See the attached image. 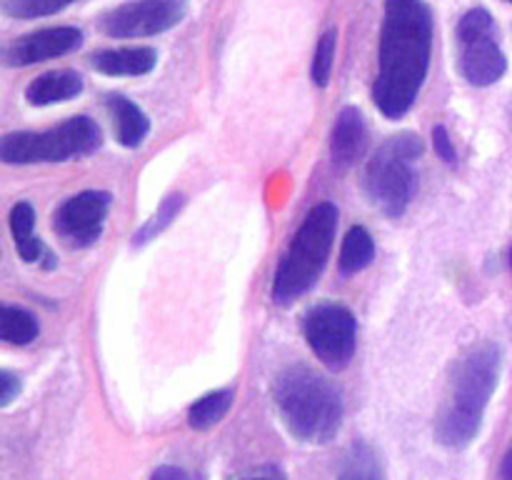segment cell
<instances>
[{
    "label": "cell",
    "mask_w": 512,
    "mask_h": 480,
    "mask_svg": "<svg viewBox=\"0 0 512 480\" xmlns=\"http://www.w3.org/2000/svg\"><path fill=\"white\" fill-rule=\"evenodd\" d=\"M20 388H23V383H20V378L15 373H10V370H0V405H10L15 400V395L20 393Z\"/></svg>",
    "instance_id": "obj_26"
},
{
    "label": "cell",
    "mask_w": 512,
    "mask_h": 480,
    "mask_svg": "<svg viewBox=\"0 0 512 480\" xmlns=\"http://www.w3.org/2000/svg\"><path fill=\"white\" fill-rule=\"evenodd\" d=\"M273 400L290 435L310 445H325L343 425V395L333 380L308 365H290L275 378Z\"/></svg>",
    "instance_id": "obj_3"
},
{
    "label": "cell",
    "mask_w": 512,
    "mask_h": 480,
    "mask_svg": "<svg viewBox=\"0 0 512 480\" xmlns=\"http://www.w3.org/2000/svg\"><path fill=\"white\" fill-rule=\"evenodd\" d=\"M375 258V240L363 225H353L343 238V250H340L338 268L340 275L350 278V275L360 273L368 268Z\"/></svg>",
    "instance_id": "obj_17"
},
{
    "label": "cell",
    "mask_w": 512,
    "mask_h": 480,
    "mask_svg": "<svg viewBox=\"0 0 512 480\" xmlns=\"http://www.w3.org/2000/svg\"><path fill=\"white\" fill-rule=\"evenodd\" d=\"M503 350L495 343L470 348L450 370L448 393L435 420V438L445 448H465L483 425L485 408L498 388Z\"/></svg>",
    "instance_id": "obj_2"
},
{
    "label": "cell",
    "mask_w": 512,
    "mask_h": 480,
    "mask_svg": "<svg viewBox=\"0 0 512 480\" xmlns=\"http://www.w3.org/2000/svg\"><path fill=\"white\" fill-rule=\"evenodd\" d=\"M433 145H435V153L440 155V160L453 165L458 160V153H455V145L450 140V133L445 125H435L433 128Z\"/></svg>",
    "instance_id": "obj_25"
},
{
    "label": "cell",
    "mask_w": 512,
    "mask_h": 480,
    "mask_svg": "<svg viewBox=\"0 0 512 480\" xmlns=\"http://www.w3.org/2000/svg\"><path fill=\"white\" fill-rule=\"evenodd\" d=\"M338 480H385L383 465H380V458L373 450V445L355 440L353 448L345 455Z\"/></svg>",
    "instance_id": "obj_19"
},
{
    "label": "cell",
    "mask_w": 512,
    "mask_h": 480,
    "mask_svg": "<svg viewBox=\"0 0 512 480\" xmlns=\"http://www.w3.org/2000/svg\"><path fill=\"white\" fill-rule=\"evenodd\" d=\"M463 43V55H460V73L470 85H485L498 83L508 70V58H505L503 48L493 35H480V38L460 40Z\"/></svg>",
    "instance_id": "obj_11"
},
{
    "label": "cell",
    "mask_w": 512,
    "mask_h": 480,
    "mask_svg": "<svg viewBox=\"0 0 512 480\" xmlns=\"http://www.w3.org/2000/svg\"><path fill=\"white\" fill-rule=\"evenodd\" d=\"M335 48H338V33H335V28H330L320 35L318 45H315V55H313V83L320 85V88H325V85L330 83Z\"/></svg>",
    "instance_id": "obj_22"
},
{
    "label": "cell",
    "mask_w": 512,
    "mask_h": 480,
    "mask_svg": "<svg viewBox=\"0 0 512 480\" xmlns=\"http://www.w3.org/2000/svg\"><path fill=\"white\" fill-rule=\"evenodd\" d=\"M508 3H512V0H508Z\"/></svg>",
    "instance_id": "obj_31"
},
{
    "label": "cell",
    "mask_w": 512,
    "mask_h": 480,
    "mask_svg": "<svg viewBox=\"0 0 512 480\" xmlns=\"http://www.w3.org/2000/svg\"><path fill=\"white\" fill-rule=\"evenodd\" d=\"M250 480H280V478H250Z\"/></svg>",
    "instance_id": "obj_29"
},
{
    "label": "cell",
    "mask_w": 512,
    "mask_h": 480,
    "mask_svg": "<svg viewBox=\"0 0 512 480\" xmlns=\"http://www.w3.org/2000/svg\"><path fill=\"white\" fill-rule=\"evenodd\" d=\"M158 65V50L148 45L100 50L90 55V68L103 75H148Z\"/></svg>",
    "instance_id": "obj_13"
},
{
    "label": "cell",
    "mask_w": 512,
    "mask_h": 480,
    "mask_svg": "<svg viewBox=\"0 0 512 480\" xmlns=\"http://www.w3.org/2000/svg\"><path fill=\"white\" fill-rule=\"evenodd\" d=\"M368 148V125L363 113L355 105H345L338 113L330 135V158L335 168H350L360 160V155Z\"/></svg>",
    "instance_id": "obj_12"
},
{
    "label": "cell",
    "mask_w": 512,
    "mask_h": 480,
    "mask_svg": "<svg viewBox=\"0 0 512 480\" xmlns=\"http://www.w3.org/2000/svg\"><path fill=\"white\" fill-rule=\"evenodd\" d=\"M188 0H130L100 18V30L110 38H148L175 28L183 20Z\"/></svg>",
    "instance_id": "obj_8"
},
{
    "label": "cell",
    "mask_w": 512,
    "mask_h": 480,
    "mask_svg": "<svg viewBox=\"0 0 512 480\" xmlns=\"http://www.w3.org/2000/svg\"><path fill=\"white\" fill-rule=\"evenodd\" d=\"M103 145L98 123L88 115H75L48 130L8 133L0 140V160L8 165L63 163V160L90 155Z\"/></svg>",
    "instance_id": "obj_6"
},
{
    "label": "cell",
    "mask_w": 512,
    "mask_h": 480,
    "mask_svg": "<svg viewBox=\"0 0 512 480\" xmlns=\"http://www.w3.org/2000/svg\"><path fill=\"white\" fill-rule=\"evenodd\" d=\"M510 265H512V248H510Z\"/></svg>",
    "instance_id": "obj_30"
},
{
    "label": "cell",
    "mask_w": 512,
    "mask_h": 480,
    "mask_svg": "<svg viewBox=\"0 0 512 480\" xmlns=\"http://www.w3.org/2000/svg\"><path fill=\"white\" fill-rule=\"evenodd\" d=\"M110 193L105 190H83L65 200L55 213V233L70 248H88L100 238L110 210Z\"/></svg>",
    "instance_id": "obj_9"
},
{
    "label": "cell",
    "mask_w": 512,
    "mask_h": 480,
    "mask_svg": "<svg viewBox=\"0 0 512 480\" xmlns=\"http://www.w3.org/2000/svg\"><path fill=\"white\" fill-rule=\"evenodd\" d=\"M108 113L113 120L115 138L125 148H140L150 130V120L138 105L125 95H110L108 98Z\"/></svg>",
    "instance_id": "obj_15"
},
{
    "label": "cell",
    "mask_w": 512,
    "mask_h": 480,
    "mask_svg": "<svg viewBox=\"0 0 512 480\" xmlns=\"http://www.w3.org/2000/svg\"><path fill=\"white\" fill-rule=\"evenodd\" d=\"M495 20L485 8H470L458 23V40L480 38V35H493Z\"/></svg>",
    "instance_id": "obj_24"
},
{
    "label": "cell",
    "mask_w": 512,
    "mask_h": 480,
    "mask_svg": "<svg viewBox=\"0 0 512 480\" xmlns=\"http://www.w3.org/2000/svg\"><path fill=\"white\" fill-rule=\"evenodd\" d=\"M35 210L33 205L20 200L10 210V233H13L15 253L20 255L23 263H35V260L43 258L45 245L40 243V238H35Z\"/></svg>",
    "instance_id": "obj_16"
},
{
    "label": "cell",
    "mask_w": 512,
    "mask_h": 480,
    "mask_svg": "<svg viewBox=\"0 0 512 480\" xmlns=\"http://www.w3.org/2000/svg\"><path fill=\"white\" fill-rule=\"evenodd\" d=\"M150 480H190V475L185 470L175 468V465H160Z\"/></svg>",
    "instance_id": "obj_27"
},
{
    "label": "cell",
    "mask_w": 512,
    "mask_h": 480,
    "mask_svg": "<svg viewBox=\"0 0 512 480\" xmlns=\"http://www.w3.org/2000/svg\"><path fill=\"white\" fill-rule=\"evenodd\" d=\"M335 230H338V208L333 203H318L305 215L275 268V303L293 305L318 283L333 250Z\"/></svg>",
    "instance_id": "obj_4"
},
{
    "label": "cell",
    "mask_w": 512,
    "mask_h": 480,
    "mask_svg": "<svg viewBox=\"0 0 512 480\" xmlns=\"http://www.w3.org/2000/svg\"><path fill=\"white\" fill-rule=\"evenodd\" d=\"M423 155L420 135L405 133L390 135L373 153L365 165L363 188L375 208L388 218H400L413 200L418 180H415V160Z\"/></svg>",
    "instance_id": "obj_5"
},
{
    "label": "cell",
    "mask_w": 512,
    "mask_h": 480,
    "mask_svg": "<svg viewBox=\"0 0 512 480\" xmlns=\"http://www.w3.org/2000/svg\"><path fill=\"white\" fill-rule=\"evenodd\" d=\"M235 393L233 390H213V393L203 395V398L195 400L188 410V423L193 430H208L213 425H218L220 420L228 415L230 405H233Z\"/></svg>",
    "instance_id": "obj_18"
},
{
    "label": "cell",
    "mask_w": 512,
    "mask_h": 480,
    "mask_svg": "<svg viewBox=\"0 0 512 480\" xmlns=\"http://www.w3.org/2000/svg\"><path fill=\"white\" fill-rule=\"evenodd\" d=\"M73 3L75 0H5L3 10L10 18H45Z\"/></svg>",
    "instance_id": "obj_23"
},
{
    "label": "cell",
    "mask_w": 512,
    "mask_h": 480,
    "mask_svg": "<svg viewBox=\"0 0 512 480\" xmlns=\"http://www.w3.org/2000/svg\"><path fill=\"white\" fill-rule=\"evenodd\" d=\"M183 203H185V198H183V195H180V193L168 195V198H165L163 203H160V208L155 210L153 218L145 220L143 228H140L138 233L133 235V243H135V245L150 243V240H153L155 235L160 233V230H165L170 223H173L175 215H178L180 210H183Z\"/></svg>",
    "instance_id": "obj_21"
},
{
    "label": "cell",
    "mask_w": 512,
    "mask_h": 480,
    "mask_svg": "<svg viewBox=\"0 0 512 480\" xmlns=\"http://www.w3.org/2000/svg\"><path fill=\"white\" fill-rule=\"evenodd\" d=\"M500 475H503V480H512V445L508 448V453H505L503 465H500Z\"/></svg>",
    "instance_id": "obj_28"
},
{
    "label": "cell",
    "mask_w": 512,
    "mask_h": 480,
    "mask_svg": "<svg viewBox=\"0 0 512 480\" xmlns=\"http://www.w3.org/2000/svg\"><path fill=\"white\" fill-rule=\"evenodd\" d=\"M83 85V78L75 70H50V73L38 75L25 88V100L30 105L63 103V100H70L83 93Z\"/></svg>",
    "instance_id": "obj_14"
},
{
    "label": "cell",
    "mask_w": 512,
    "mask_h": 480,
    "mask_svg": "<svg viewBox=\"0 0 512 480\" xmlns=\"http://www.w3.org/2000/svg\"><path fill=\"white\" fill-rule=\"evenodd\" d=\"M83 30L73 25H55V28L35 30V33L15 38L5 48V63L10 68H25V65L43 63V60L60 58L83 45Z\"/></svg>",
    "instance_id": "obj_10"
},
{
    "label": "cell",
    "mask_w": 512,
    "mask_h": 480,
    "mask_svg": "<svg viewBox=\"0 0 512 480\" xmlns=\"http://www.w3.org/2000/svg\"><path fill=\"white\" fill-rule=\"evenodd\" d=\"M433 53V13L425 0H385L380 30L378 75L373 100L388 118L398 120L413 108L428 78Z\"/></svg>",
    "instance_id": "obj_1"
},
{
    "label": "cell",
    "mask_w": 512,
    "mask_h": 480,
    "mask_svg": "<svg viewBox=\"0 0 512 480\" xmlns=\"http://www.w3.org/2000/svg\"><path fill=\"white\" fill-rule=\"evenodd\" d=\"M303 335L320 363L343 370L358 348V320L345 305L318 303L303 315Z\"/></svg>",
    "instance_id": "obj_7"
},
{
    "label": "cell",
    "mask_w": 512,
    "mask_h": 480,
    "mask_svg": "<svg viewBox=\"0 0 512 480\" xmlns=\"http://www.w3.org/2000/svg\"><path fill=\"white\" fill-rule=\"evenodd\" d=\"M38 338V320L18 305L0 308V340L8 345H30Z\"/></svg>",
    "instance_id": "obj_20"
}]
</instances>
